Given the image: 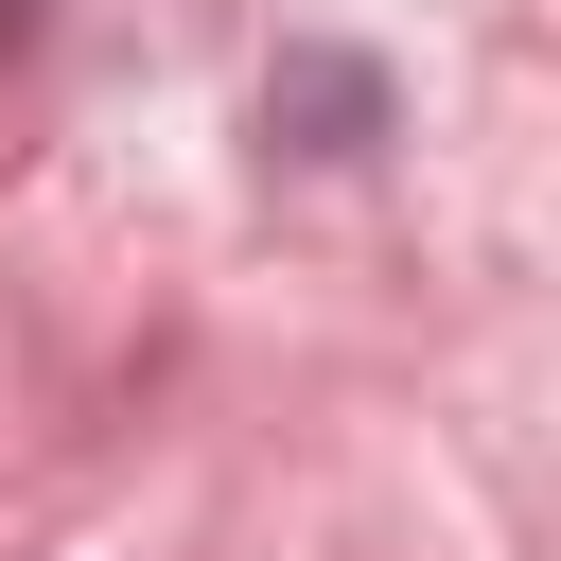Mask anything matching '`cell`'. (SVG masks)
<instances>
[{"mask_svg":"<svg viewBox=\"0 0 561 561\" xmlns=\"http://www.w3.org/2000/svg\"><path fill=\"white\" fill-rule=\"evenodd\" d=\"M0 35H35V0H0Z\"/></svg>","mask_w":561,"mask_h":561,"instance_id":"cell-1","label":"cell"}]
</instances>
